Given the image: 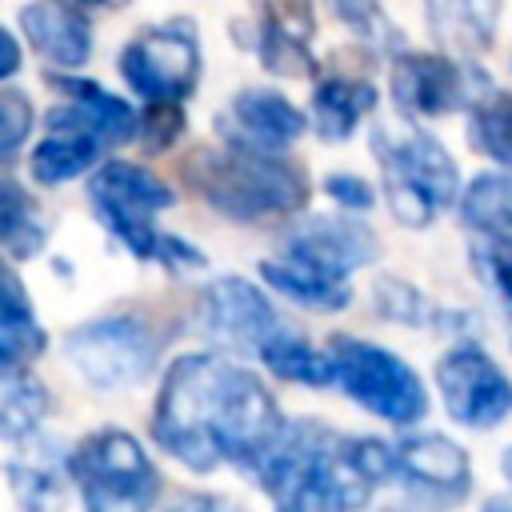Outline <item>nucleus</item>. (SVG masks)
Instances as JSON below:
<instances>
[{
  "label": "nucleus",
  "instance_id": "1",
  "mask_svg": "<svg viewBox=\"0 0 512 512\" xmlns=\"http://www.w3.org/2000/svg\"><path fill=\"white\" fill-rule=\"evenodd\" d=\"M152 428L180 464L212 472L224 460L252 468L280 436L284 420L272 392L248 368L200 352L168 368Z\"/></svg>",
  "mask_w": 512,
  "mask_h": 512
},
{
  "label": "nucleus",
  "instance_id": "2",
  "mask_svg": "<svg viewBox=\"0 0 512 512\" xmlns=\"http://www.w3.org/2000/svg\"><path fill=\"white\" fill-rule=\"evenodd\" d=\"M252 476L268 496L300 512H360L372 492V476L360 468L352 440L312 420L284 424L252 464Z\"/></svg>",
  "mask_w": 512,
  "mask_h": 512
},
{
  "label": "nucleus",
  "instance_id": "3",
  "mask_svg": "<svg viewBox=\"0 0 512 512\" xmlns=\"http://www.w3.org/2000/svg\"><path fill=\"white\" fill-rule=\"evenodd\" d=\"M184 172L196 196L232 220H276L296 212L308 196V184L292 164L244 144L204 148L184 164Z\"/></svg>",
  "mask_w": 512,
  "mask_h": 512
},
{
  "label": "nucleus",
  "instance_id": "4",
  "mask_svg": "<svg viewBox=\"0 0 512 512\" xmlns=\"http://www.w3.org/2000/svg\"><path fill=\"white\" fill-rule=\"evenodd\" d=\"M372 152L384 168V200L408 228H424L440 208L452 204L460 180L452 156L420 128L376 124Z\"/></svg>",
  "mask_w": 512,
  "mask_h": 512
},
{
  "label": "nucleus",
  "instance_id": "5",
  "mask_svg": "<svg viewBox=\"0 0 512 512\" xmlns=\"http://www.w3.org/2000/svg\"><path fill=\"white\" fill-rule=\"evenodd\" d=\"M72 480L80 484L84 512H152L160 496L152 460L120 428H104L80 440L72 452Z\"/></svg>",
  "mask_w": 512,
  "mask_h": 512
},
{
  "label": "nucleus",
  "instance_id": "6",
  "mask_svg": "<svg viewBox=\"0 0 512 512\" xmlns=\"http://www.w3.org/2000/svg\"><path fill=\"white\" fill-rule=\"evenodd\" d=\"M332 364H336V384L368 412H376L392 424H416L428 412L424 384L388 348L340 336V340H332Z\"/></svg>",
  "mask_w": 512,
  "mask_h": 512
},
{
  "label": "nucleus",
  "instance_id": "7",
  "mask_svg": "<svg viewBox=\"0 0 512 512\" xmlns=\"http://www.w3.org/2000/svg\"><path fill=\"white\" fill-rule=\"evenodd\" d=\"M76 372L96 388H128L140 384L156 364V336L140 316H104L80 324L64 340Z\"/></svg>",
  "mask_w": 512,
  "mask_h": 512
},
{
  "label": "nucleus",
  "instance_id": "8",
  "mask_svg": "<svg viewBox=\"0 0 512 512\" xmlns=\"http://www.w3.org/2000/svg\"><path fill=\"white\" fill-rule=\"evenodd\" d=\"M120 72L152 104H160V100H172V104L184 100L188 92H196V76H200L196 28L188 20L144 28L136 40L124 44Z\"/></svg>",
  "mask_w": 512,
  "mask_h": 512
},
{
  "label": "nucleus",
  "instance_id": "9",
  "mask_svg": "<svg viewBox=\"0 0 512 512\" xmlns=\"http://www.w3.org/2000/svg\"><path fill=\"white\" fill-rule=\"evenodd\" d=\"M448 416L468 428H492L512 412V380L476 344L452 348L436 368Z\"/></svg>",
  "mask_w": 512,
  "mask_h": 512
},
{
  "label": "nucleus",
  "instance_id": "10",
  "mask_svg": "<svg viewBox=\"0 0 512 512\" xmlns=\"http://www.w3.org/2000/svg\"><path fill=\"white\" fill-rule=\"evenodd\" d=\"M200 324L212 340L240 352H260L276 336V312L268 296L244 276H220L204 288Z\"/></svg>",
  "mask_w": 512,
  "mask_h": 512
},
{
  "label": "nucleus",
  "instance_id": "11",
  "mask_svg": "<svg viewBox=\"0 0 512 512\" xmlns=\"http://www.w3.org/2000/svg\"><path fill=\"white\" fill-rule=\"evenodd\" d=\"M92 204L100 220L120 232L128 224H148L156 212L172 208V188L140 164L112 160L92 176Z\"/></svg>",
  "mask_w": 512,
  "mask_h": 512
},
{
  "label": "nucleus",
  "instance_id": "12",
  "mask_svg": "<svg viewBox=\"0 0 512 512\" xmlns=\"http://www.w3.org/2000/svg\"><path fill=\"white\" fill-rule=\"evenodd\" d=\"M220 132H228V144L276 152L304 132V112L272 88H244L228 104V116H220Z\"/></svg>",
  "mask_w": 512,
  "mask_h": 512
},
{
  "label": "nucleus",
  "instance_id": "13",
  "mask_svg": "<svg viewBox=\"0 0 512 512\" xmlns=\"http://www.w3.org/2000/svg\"><path fill=\"white\" fill-rule=\"evenodd\" d=\"M464 96V72L448 56L404 52L392 64V100L408 116H444Z\"/></svg>",
  "mask_w": 512,
  "mask_h": 512
},
{
  "label": "nucleus",
  "instance_id": "14",
  "mask_svg": "<svg viewBox=\"0 0 512 512\" xmlns=\"http://www.w3.org/2000/svg\"><path fill=\"white\" fill-rule=\"evenodd\" d=\"M396 476L428 500L460 504L468 496V456L448 436H408L396 444Z\"/></svg>",
  "mask_w": 512,
  "mask_h": 512
},
{
  "label": "nucleus",
  "instance_id": "15",
  "mask_svg": "<svg viewBox=\"0 0 512 512\" xmlns=\"http://www.w3.org/2000/svg\"><path fill=\"white\" fill-rule=\"evenodd\" d=\"M56 88L72 100L68 108H60V112H52L48 116V128H76V132H92L96 140H104V144H116V140H128L132 132H136V116H132V108L120 100V96H112V92H104L100 84H92V80H80V76H60L56 80Z\"/></svg>",
  "mask_w": 512,
  "mask_h": 512
},
{
  "label": "nucleus",
  "instance_id": "16",
  "mask_svg": "<svg viewBox=\"0 0 512 512\" xmlns=\"http://www.w3.org/2000/svg\"><path fill=\"white\" fill-rule=\"evenodd\" d=\"M68 472H72V464H64V452L52 440L28 436L8 456V484L24 512H56L64 504Z\"/></svg>",
  "mask_w": 512,
  "mask_h": 512
},
{
  "label": "nucleus",
  "instance_id": "17",
  "mask_svg": "<svg viewBox=\"0 0 512 512\" xmlns=\"http://www.w3.org/2000/svg\"><path fill=\"white\" fill-rule=\"evenodd\" d=\"M284 252H296L304 260H316V264L348 276L352 268H360L376 256V244H372V232L352 224L348 216H320V220H304L292 232V240L284 244Z\"/></svg>",
  "mask_w": 512,
  "mask_h": 512
},
{
  "label": "nucleus",
  "instance_id": "18",
  "mask_svg": "<svg viewBox=\"0 0 512 512\" xmlns=\"http://www.w3.org/2000/svg\"><path fill=\"white\" fill-rule=\"evenodd\" d=\"M20 28L32 40V48L40 56H48L52 64L80 68L88 60L92 28H88V20L76 8L60 4V0H36V4H28L20 12Z\"/></svg>",
  "mask_w": 512,
  "mask_h": 512
},
{
  "label": "nucleus",
  "instance_id": "19",
  "mask_svg": "<svg viewBox=\"0 0 512 512\" xmlns=\"http://www.w3.org/2000/svg\"><path fill=\"white\" fill-rule=\"evenodd\" d=\"M260 272H264V280L276 288V292H284V296H292L296 304H304V308H316V312H336V308H344L348 304V280L340 276V272H332V268H324V264H316V260H304V256H296V252H284V256H268L264 264H260Z\"/></svg>",
  "mask_w": 512,
  "mask_h": 512
},
{
  "label": "nucleus",
  "instance_id": "20",
  "mask_svg": "<svg viewBox=\"0 0 512 512\" xmlns=\"http://www.w3.org/2000/svg\"><path fill=\"white\" fill-rule=\"evenodd\" d=\"M376 104V88L368 80H348V76H324L312 88V116H316V132L328 144H340L356 132L360 116L372 112Z\"/></svg>",
  "mask_w": 512,
  "mask_h": 512
},
{
  "label": "nucleus",
  "instance_id": "21",
  "mask_svg": "<svg viewBox=\"0 0 512 512\" xmlns=\"http://www.w3.org/2000/svg\"><path fill=\"white\" fill-rule=\"evenodd\" d=\"M496 12L500 0H428L436 40L460 52H484L492 44Z\"/></svg>",
  "mask_w": 512,
  "mask_h": 512
},
{
  "label": "nucleus",
  "instance_id": "22",
  "mask_svg": "<svg viewBox=\"0 0 512 512\" xmlns=\"http://www.w3.org/2000/svg\"><path fill=\"white\" fill-rule=\"evenodd\" d=\"M44 352V328L32 320V308L20 292V280L4 272V296H0V364L24 368Z\"/></svg>",
  "mask_w": 512,
  "mask_h": 512
},
{
  "label": "nucleus",
  "instance_id": "23",
  "mask_svg": "<svg viewBox=\"0 0 512 512\" xmlns=\"http://www.w3.org/2000/svg\"><path fill=\"white\" fill-rule=\"evenodd\" d=\"M104 140H96L92 132H76V128H48V140L32 152V176L40 184H60L72 180L80 172H88L100 156Z\"/></svg>",
  "mask_w": 512,
  "mask_h": 512
},
{
  "label": "nucleus",
  "instance_id": "24",
  "mask_svg": "<svg viewBox=\"0 0 512 512\" xmlns=\"http://www.w3.org/2000/svg\"><path fill=\"white\" fill-rule=\"evenodd\" d=\"M460 216L480 236H508L512 232V176L484 172L468 184Z\"/></svg>",
  "mask_w": 512,
  "mask_h": 512
},
{
  "label": "nucleus",
  "instance_id": "25",
  "mask_svg": "<svg viewBox=\"0 0 512 512\" xmlns=\"http://www.w3.org/2000/svg\"><path fill=\"white\" fill-rule=\"evenodd\" d=\"M48 412V392L44 384L24 372V368H4V384H0V428L8 440H24L36 432V424Z\"/></svg>",
  "mask_w": 512,
  "mask_h": 512
},
{
  "label": "nucleus",
  "instance_id": "26",
  "mask_svg": "<svg viewBox=\"0 0 512 512\" xmlns=\"http://www.w3.org/2000/svg\"><path fill=\"white\" fill-rule=\"evenodd\" d=\"M260 360L284 376V380H300V384H336V364H332V352L320 356L316 348H308L300 336H288V332H276L264 348H260Z\"/></svg>",
  "mask_w": 512,
  "mask_h": 512
},
{
  "label": "nucleus",
  "instance_id": "27",
  "mask_svg": "<svg viewBox=\"0 0 512 512\" xmlns=\"http://www.w3.org/2000/svg\"><path fill=\"white\" fill-rule=\"evenodd\" d=\"M468 140L488 160L512 168V92H488L484 100L472 104Z\"/></svg>",
  "mask_w": 512,
  "mask_h": 512
},
{
  "label": "nucleus",
  "instance_id": "28",
  "mask_svg": "<svg viewBox=\"0 0 512 512\" xmlns=\"http://www.w3.org/2000/svg\"><path fill=\"white\" fill-rule=\"evenodd\" d=\"M32 208L36 204H28L24 192L12 180L0 184V236H4V252L12 260H28V256H36L44 248L48 228Z\"/></svg>",
  "mask_w": 512,
  "mask_h": 512
},
{
  "label": "nucleus",
  "instance_id": "29",
  "mask_svg": "<svg viewBox=\"0 0 512 512\" xmlns=\"http://www.w3.org/2000/svg\"><path fill=\"white\" fill-rule=\"evenodd\" d=\"M376 308H380V316H388V320L420 324V328H432V324H456V320H464V316H456V312H444V308L428 304L412 284L392 280V276H380V280H376Z\"/></svg>",
  "mask_w": 512,
  "mask_h": 512
},
{
  "label": "nucleus",
  "instance_id": "30",
  "mask_svg": "<svg viewBox=\"0 0 512 512\" xmlns=\"http://www.w3.org/2000/svg\"><path fill=\"white\" fill-rule=\"evenodd\" d=\"M252 4L260 12V32H272V36H284L296 44L312 40V32H316L312 0H252Z\"/></svg>",
  "mask_w": 512,
  "mask_h": 512
},
{
  "label": "nucleus",
  "instance_id": "31",
  "mask_svg": "<svg viewBox=\"0 0 512 512\" xmlns=\"http://www.w3.org/2000/svg\"><path fill=\"white\" fill-rule=\"evenodd\" d=\"M476 276H484L512 308V232L508 236H484L472 244Z\"/></svg>",
  "mask_w": 512,
  "mask_h": 512
},
{
  "label": "nucleus",
  "instance_id": "32",
  "mask_svg": "<svg viewBox=\"0 0 512 512\" xmlns=\"http://www.w3.org/2000/svg\"><path fill=\"white\" fill-rule=\"evenodd\" d=\"M28 132H32V100L16 88H4L0 92V152L12 156Z\"/></svg>",
  "mask_w": 512,
  "mask_h": 512
},
{
  "label": "nucleus",
  "instance_id": "33",
  "mask_svg": "<svg viewBox=\"0 0 512 512\" xmlns=\"http://www.w3.org/2000/svg\"><path fill=\"white\" fill-rule=\"evenodd\" d=\"M180 132H184V116H180V108H176L172 100H160V104H152V108L144 112V128H140V136H144V144H148L152 152L168 148Z\"/></svg>",
  "mask_w": 512,
  "mask_h": 512
},
{
  "label": "nucleus",
  "instance_id": "34",
  "mask_svg": "<svg viewBox=\"0 0 512 512\" xmlns=\"http://www.w3.org/2000/svg\"><path fill=\"white\" fill-rule=\"evenodd\" d=\"M324 192H328L340 208H356V212L372 208V188H368L360 176H344V172H336V176L324 180Z\"/></svg>",
  "mask_w": 512,
  "mask_h": 512
},
{
  "label": "nucleus",
  "instance_id": "35",
  "mask_svg": "<svg viewBox=\"0 0 512 512\" xmlns=\"http://www.w3.org/2000/svg\"><path fill=\"white\" fill-rule=\"evenodd\" d=\"M164 512H248V508H244V504H236V500H228V496L196 492V496L176 500V504H172V508H164Z\"/></svg>",
  "mask_w": 512,
  "mask_h": 512
},
{
  "label": "nucleus",
  "instance_id": "36",
  "mask_svg": "<svg viewBox=\"0 0 512 512\" xmlns=\"http://www.w3.org/2000/svg\"><path fill=\"white\" fill-rule=\"evenodd\" d=\"M332 8L340 12V20L356 24V28H376V16H380V0H332Z\"/></svg>",
  "mask_w": 512,
  "mask_h": 512
},
{
  "label": "nucleus",
  "instance_id": "37",
  "mask_svg": "<svg viewBox=\"0 0 512 512\" xmlns=\"http://www.w3.org/2000/svg\"><path fill=\"white\" fill-rule=\"evenodd\" d=\"M0 76L8 80L12 72H16V64H20V52H16V40H12V32H0Z\"/></svg>",
  "mask_w": 512,
  "mask_h": 512
},
{
  "label": "nucleus",
  "instance_id": "38",
  "mask_svg": "<svg viewBox=\"0 0 512 512\" xmlns=\"http://www.w3.org/2000/svg\"><path fill=\"white\" fill-rule=\"evenodd\" d=\"M484 512H512V504H508V500H488Z\"/></svg>",
  "mask_w": 512,
  "mask_h": 512
},
{
  "label": "nucleus",
  "instance_id": "39",
  "mask_svg": "<svg viewBox=\"0 0 512 512\" xmlns=\"http://www.w3.org/2000/svg\"><path fill=\"white\" fill-rule=\"evenodd\" d=\"M84 4H100V8H120V4H128V0H84Z\"/></svg>",
  "mask_w": 512,
  "mask_h": 512
},
{
  "label": "nucleus",
  "instance_id": "40",
  "mask_svg": "<svg viewBox=\"0 0 512 512\" xmlns=\"http://www.w3.org/2000/svg\"><path fill=\"white\" fill-rule=\"evenodd\" d=\"M504 476H508V480H512V448H508V452H504Z\"/></svg>",
  "mask_w": 512,
  "mask_h": 512
},
{
  "label": "nucleus",
  "instance_id": "41",
  "mask_svg": "<svg viewBox=\"0 0 512 512\" xmlns=\"http://www.w3.org/2000/svg\"><path fill=\"white\" fill-rule=\"evenodd\" d=\"M280 512H300V508H292V504H280Z\"/></svg>",
  "mask_w": 512,
  "mask_h": 512
}]
</instances>
